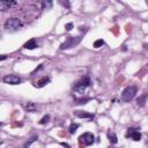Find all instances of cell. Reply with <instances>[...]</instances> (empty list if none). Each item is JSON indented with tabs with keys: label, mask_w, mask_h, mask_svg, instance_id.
<instances>
[{
	"label": "cell",
	"mask_w": 148,
	"mask_h": 148,
	"mask_svg": "<svg viewBox=\"0 0 148 148\" xmlns=\"http://www.w3.org/2000/svg\"><path fill=\"white\" fill-rule=\"evenodd\" d=\"M22 27V21L17 17H11L5 22V30L8 33H15Z\"/></svg>",
	"instance_id": "6da1fadb"
},
{
	"label": "cell",
	"mask_w": 148,
	"mask_h": 148,
	"mask_svg": "<svg viewBox=\"0 0 148 148\" xmlns=\"http://www.w3.org/2000/svg\"><path fill=\"white\" fill-rule=\"evenodd\" d=\"M89 85H90V79H89V78L88 77L81 78V79L75 83V86H74V91L77 94H79V95H82V94L85 93L86 88Z\"/></svg>",
	"instance_id": "7a4b0ae2"
},
{
	"label": "cell",
	"mask_w": 148,
	"mask_h": 148,
	"mask_svg": "<svg viewBox=\"0 0 148 148\" xmlns=\"http://www.w3.org/2000/svg\"><path fill=\"white\" fill-rule=\"evenodd\" d=\"M135 94H137V87L130 86V87L125 88L123 90V93H121V98L125 102H130L135 96Z\"/></svg>",
	"instance_id": "3957f363"
},
{
	"label": "cell",
	"mask_w": 148,
	"mask_h": 148,
	"mask_svg": "<svg viewBox=\"0 0 148 148\" xmlns=\"http://www.w3.org/2000/svg\"><path fill=\"white\" fill-rule=\"evenodd\" d=\"M80 41H81V37H80V36H78V37L69 36V37H67V39L60 45V50H66V49H68V47L75 46L77 44L80 43Z\"/></svg>",
	"instance_id": "277c9868"
},
{
	"label": "cell",
	"mask_w": 148,
	"mask_h": 148,
	"mask_svg": "<svg viewBox=\"0 0 148 148\" xmlns=\"http://www.w3.org/2000/svg\"><path fill=\"white\" fill-rule=\"evenodd\" d=\"M94 141H95V138H94V134L90 132H86L82 135H80L79 138V142L83 146H90L94 143Z\"/></svg>",
	"instance_id": "5b68a950"
},
{
	"label": "cell",
	"mask_w": 148,
	"mask_h": 148,
	"mask_svg": "<svg viewBox=\"0 0 148 148\" xmlns=\"http://www.w3.org/2000/svg\"><path fill=\"white\" fill-rule=\"evenodd\" d=\"M4 82L8 83V85H20L22 82V80L14 74H8V75L4 77Z\"/></svg>",
	"instance_id": "8992f818"
},
{
	"label": "cell",
	"mask_w": 148,
	"mask_h": 148,
	"mask_svg": "<svg viewBox=\"0 0 148 148\" xmlns=\"http://www.w3.org/2000/svg\"><path fill=\"white\" fill-rule=\"evenodd\" d=\"M16 1H12V0H1L0 1V11H8V9H11L13 6L16 5Z\"/></svg>",
	"instance_id": "52a82bcc"
},
{
	"label": "cell",
	"mask_w": 148,
	"mask_h": 148,
	"mask_svg": "<svg viewBox=\"0 0 148 148\" xmlns=\"http://www.w3.org/2000/svg\"><path fill=\"white\" fill-rule=\"evenodd\" d=\"M126 138H131L134 141H140L141 139V133L139 131H135V129H129L126 133Z\"/></svg>",
	"instance_id": "ba28073f"
},
{
	"label": "cell",
	"mask_w": 148,
	"mask_h": 148,
	"mask_svg": "<svg viewBox=\"0 0 148 148\" xmlns=\"http://www.w3.org/2000/svg\"><path fill=\"white\" fill-rule=\"evenodd\" d=\"M74 116H77L79 118H88V119H91L94 117L93 113H89V112H86V111H74Z\"/></svg>",
	"instance_id": "9c48e42d"
},
{
	"label": "cell",
	"mask_w": 148,
	"mask_h": 148,
	"mask_svg": "<svg viewBox=\"0 0 148 148\" xmlns=\"http://www.w3.org/2000/svg\"><path fill=\"white\" fill-rule=\"evenodd\" d=\"M49 81H50V78L43 77L42 79H39L34 86H35V87H37V88H42V87H44V86H46L47 83H49Z\"/></svg>",
	"instance_id": "30bf717a"
},
{
	"label": "cell",
	"mask_w": 148,
	"mask_h": 148,
	"mask_svg": "<svg viewBox=\"0 0 148 148\" xmlns=\"http://www.w3.org/2000/svg\"><path fill=\"white\" fill-rule=\"evenodd\" d=\"M23 107H24L26 111H28V112H35L37 110V105L35 103H33V102H28L27 104H24Z\"/></svg>",
	"instance_id": "8fae6325"
},
{
	"label": "cell",
	"mask_w": 148,
	"mask_h": 148,
	"mask_svg": "<svg viewBox=\"0 0 148 148\" xmlns=\"http://www.w3.org/2000/svg\"><path fill=\"white\" fill-rule=\"evenodd\" d=\"M24 49H28V50H33V49H36L37 47V44H36V41L35 39H30V41H28L27 43L23 45Z\"/></svg>",
	"instance_id": "7c38bea8"
},
{
	"label": "cell",
	"mask_w": 148,
	"mask_h": 148,
	"mask_svg": "<svg viewBox=\"0 0 148 148\" xmlns=\"http://www.w3.org/2000/svg\"><path fill=\"white\" fill-rule=\"evenodd\" d=\"M108 139H109V141L111 143H117L118 139H117V135H116L115 132H108Z\"/></svg>",
	"instance_id": "4fadbf2b"
},
{
	"label": "cell",
	"mask_w": 148,
	"mask_h": 148,
	"mask_svg": "<svg viewBox=\"0 0 148 148\" xmlns=\"http://www.w3.org/2000/svg\"><path fill=\"white\" fill-rule=\"evenodd\" d=\"M146 100H147V94H143V95H141L138 98V105H140V107H143V105L146 104Z\"/></svg>",
	"instance_id": "5bb4252c"
},
{
	"label": "cell",
	"mask_w": 148,
	"mask_h": 148,
	"mask_svg": "<svg viewBox=\"0 0 148 148\" xmlns=\"http://www.w3.org/2000/svg\"><path fill=\"white\" fill-rule=\"evenodd\" d=\"M90 101V98H75L74 100V104H86L87 102Z\"/></svg>",
	"instance_id": "9a60e30c"
},
{
	"label": "cell",
	"mask_w": 148,
	"mask_h": 148,
	"mask_svg": "<svg viewBox=\"0 0 148 148\" xmlns=\"http://www.w3.org/2000/svg\"><path fill=\"white\" fill-rule=\"evenodd\" d=\"M42 7H43V9L51 8V7H52V1H50V0H44L43 3H42Z\"/></svg>",
	"instance_id": "2e32d148"
},
{
	"label": "cell",
	"mask_w": 148,
	"mask_h": 148,
	"mask_svg": "<svg viewBox=\"0 0 148 148\" xmlns=\"http://www.w3.org/2000/svg\"><path fill=\"white\" fill-rule=\"evenodd\" d=\"M37 139H38V138L36 137V135H35V137H33V138H30V139H29V140L27 141V142L24 143L23 148H28V147H30V145H31V143H34V142H35V141H36Z\"/></svg>",
	"instance_id": "e0dca14e"
},
{
	"label": "cell",
	"mask_w": 148,
	"mask_h": 148,
	"mask_svg": "<svg viewBox=\"0 0 148 148\" xmlns=\"http://www.w3.org/2000/svg\"><path fill=\"white\" fill-rule=\"evenodd\" d=\"M78 129H79V124H72L71 126H69V133H71V134H74Z\"/></svg>",
	"instance_id": "ac0fdd59"
},
{
	"label": "cell",
	"mask_w": 148,
	"mask_h": 148,
	"mask_svg": "<svg viewBox=\"0 0 148 148\" xmlns=\"http://www.w3.org/2000/svg\"><path fill=\"white\" fill-rule=\"evenodd\" d=\"M102 45H104V41H103V39H97V41H95V43H94V47H96V49L101 47Z\"/></svg>",
	"instance_id": "d6986e66"
},
{
	"label": "cell",
	"mask_w": 148,
	"mask_h": 148,
	"mask_svg": "<svg viewBox=\"0 0 148 148\" xmlns=\"http://www.w3.org/2000/svg\"><path fill=\"white\" fill-rule=\"evenodd\" d=\"M49 119H50V116H49V115L44 116V117L42 118L41 120H39V124H42V125H43V124H46L47 121H49Z\"/></svg>",
	"instance_id": "ffe728a7"
},
{
	"label": "cell",
	"mask_w": 148,
	"mask_h": 148,
	"mask_svg": "<svg viewBox=\"0 0 148 148\" xmlns=\"http://www.w3.org/2000/svg\"><path fill=\"white\" fill-rule=\"evenodd\" d=\"M72 28H73V23H67V24L65 26V29L67 31H71L72 30Z\"/></svg>",
	"instance_id": "44dd1931"
},
{
	"label": "cell",
	"mask_w": 148,
	"mask_h": 148,
	"mask_svg": "<svg viewBox=\"0 0 148 148\" xmlns=\"http://www.w3.org/2000/svg\"><path fill=\"white\" fill-rule=\"evenodd\" d=\"M7 58H8V56H6V55H1V56H0V61L6 60Z\"/></svg>",
	"instance_id": "7402d4cb"
},
{
	"label": "cell",
	"mask_w": 148,
	"mask_h": 148,
	"mask_svg": "<svg viewBox=\"0 0 148 148\" xmlns=\"http://www.w3.org/2000/svg\"><path fill=\"white\" fill-rule=\"evenodd\" d=\"M60 4L61 5H64V6H66V7H69V4L67 3V1H65V3H64V1H60Z\"/></svg>",
	"instance_id": "603a6c76"
},
{
	"label": "cell",
	"mask_w": 148,
	"mask_h": 148,
	"mask_svg": "<svg viewBox=\"0 0 148 148\" xmlns=\"http://www.w3.org/2000/svg\"><path fill=\"white\" fill-rule=\"evenodd\" d=\"M0 125H1V123H0Z\"/></svg>",
	"instance_id": "cb8c5ba5"
}]
</instances>
